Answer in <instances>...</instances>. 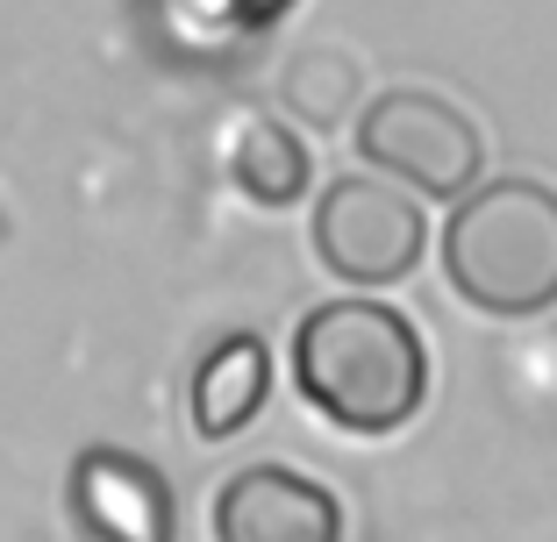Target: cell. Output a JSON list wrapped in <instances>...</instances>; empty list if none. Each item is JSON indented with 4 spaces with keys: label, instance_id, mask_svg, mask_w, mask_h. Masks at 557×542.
<instances>
[{
    "label": "cell",
    "instance_id": "obj_8",
    "mask_svg": "<svg viewBox=\"0 0 557 542\" xmlns=\"http://www.w3.org/2000/svg\"><path fill=\"white\" fill-rule=\"evenodd\" d=\"M230 172L258 207H286V200H300V186H308V150H300V136L286 129V122L258 115V122H244V136H236Z\"/></svg>",
    "mask_w": 557,
    "mask_h": 542
},
{
    "label": "cell",
    "instance_id": "obj_10",
    "mask_svg": "<svg viewBox=\"0 0 557 542\" xmlns=\"http://www.w3.org/2000/svg\"><path fill=\"white\" fill-rule=\"evenodd\" d=\"M230 8H236V22H244V29H264V22H278L294 0H230Z\"/></svg>",
    "mask_w": 557,
    "mask_h": 542
},
{
    "label": "cell",
    "instance_id": "obj_6",
    "mask_svg": "<svg viewBox=\"0 0 557 542\" xmlns=\"http://www.w3.org/2000/svg\"><path fill=\"white\" fill-rule=\"evenodd\" d=\"M72 521L86 528V542H172L180 514H172V486L164 471H150L129 450H79L72 457Z\"/></svg>",
    "mask_w": 557,
    "mask_h": 542
},
{
    "label": "cell",
    "instance_id": "obj_9",
    "mask_svg": "<svg viewBox=\"0 0 557 542\" xmlns=\"http://www.w3.org/2000/svg\"><path fill=\"white\" fill-rule=\"evenodd\" d=\"M286 100H294L308 122L336 129L350 115V100H358V65L336 58V50H300L294 65H286Z\"/></svg>",
    "mask_w": 557,
    "mask_h": 542
},
{
    "label": "cell",
    "instance_id": "obj_3",
    "mask_svg": "<svg viewBox=\"0 0 557 542\" xmlns=\"http://www.w3.org/2000/svg\"><path fill=\"white\" fill-rule=\"evenodd\" d=\"M358 157L379 179H400V193L458 207L479 186V172H486V136H479V122L465 115L458 100L422 93V86H394V93L364 100Z\"/></svg>",
    "mask_w": 557,
    "mask_h": 542
},
{
    "label": "cell",
    "instance_id": "obj_7",
    "mask_svg": "<svg viewBox=\"0 0 557 542\" xmlns=\"http://www.w3.org/2000/svg\"><path fill=\"white\" fill-rule=\"evenodd\" d=\"M264 393H272V350H264V336H250V329L222 336L194 371V428L208 443H222V436L258 421Z\"/></svg>",
    "mask_w": 557,
    "mask_h": 542
},
{
    "label": "cell",
    "instance_id": "obj_5",
    "mask_svg": "<svg viewBox=\"0 0 557 542\" xmlns=\"http://www.w3.org/2000/svg\"><path fill=\"white\" fill-rule=\"evenodd\" d=\"M214 542H344V507L308 471L250 464L214 493Z\"/></svg>",
    "mask_w": 557,
    "mask_h": 542
},
{
    "label": "cell",
    "instance_id": "obj_2",
    "mask_svg": "<svg viewBox=\"0 0 557 542\" xmlns=\"http://www.w3.org/2000/svg\"><path fill=\"white\" fill-rule=\"evenodd\" d=\"M443 279L493 322L557 307V193L543 179H493L443 222Z\"/></svg>",
    "mask_w": 557,
    "mask_h": 542
},
{
    "label": "cell",
    "instance_id": "obj_1",
    "mask_svg": "<svg viewBox=\"0 0 557 542\" xmlns=\"http://www.w3.org/2000/svg\"><path fill=\"white\" fill-rule=\"evenodd\" d=\"M294 386L350 436H394L429 400V350L400 307L329 300L294 329Z\"/></svg>",
    "mask_w": 557,
    "mask_h": 542
},
{
    "label": "cell",
    "instance_id": "obj_4",
    "mask_svg": "<svg viewBox=\"0 0 557 542\" xmlns=\"http://www.w3.org/2000/svg\"><path fill=\"white\" fill-rule=\"evenodd\" d=\"M429 222L414 193H400L379 172H344L314 200V257L350 286H400L422 264Z\"/></svg>",
    "mask_w": 557,
    "mask_h": 542
}]
</instances>
